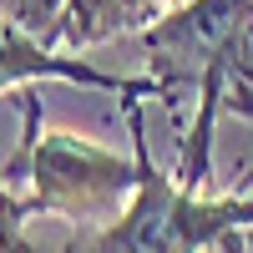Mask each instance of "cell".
Listing matches in <instances>:
<instances>
[{
	"mask_svg": "<svg viewBox=\"0 0 253 253\" xmlns=\"http://www.w3.org/2000/svg\"><path fill=\"white\" fill-rule=\"evenodd\" d=\"M147 76L162 81L167 107L198 86V122L182 137L177 182L198 187L213 172V122L218 112L253 117V0H182L142 31Z\"/></svg>",
	"mask_w": 253,
	"mask_h": 253,
	"instance_id": "cell-1",
	"label": "cell"
},
{
	"mask_svg": "<svg viewBox=\"0 0 253 253\" xmlns=\"http://www.w3.org/2000/svg\"><path fill=\"white\" fill-rule=\"evenodd\" d=\"M126 132L137 152V198L107 228H81L61 253H208V248L238 253V233L253 228V198L248 193L208 198L198 187H182L177 172H162L147 147L142 96H126Z\"/></svg>",
	"mask_w": 253,
	"mask_h": 253,
	"instance_id": "cell-2",
	"label": "cell"
},
{
	"mask_svg": "<svg viewBox=\"0 0 253 253\" xmlns=\"http://www.w3.org/2000/svg\"><path fill=\"white\" fill-rule=\"evenodd\" d=\"M31 213L71 218L81 228H107L137 198V152L122 157L112 147L76 132H41L31 152Z\"/></svg>",
	"mask_w": 253,
	"mask_h": 253,
	"instance_id": "cell-3",
	"label": "cell"
},
{
	"mask_svg": "<svg viewBox=\"0 0 253 253\" xmlns=\"http://www.w3.org/2000/svg\"><path fill=\"white\" fill-rule=\"evenodd\" d=\"M76 81V86H91V91H117V96H162V81L157 76H137V81H122V76H107L96 71L91 61H81V51H56L46 46L41 36L20 31L15 20L0 15V91L20 86V81Z\"/></svg>",
	"mask_w": 253,
	"mask_h": 253,
	"instance_id": "cell-4",
	"label": "cell"
},
{
	"mask_svg": "<svg viewBox=\"0 0 253 253\" xmlns=\"http://www.w3.org/2000/svg\"><path fill=\"white\" fill-rule=\"evenodd\" d=\"M26 218H31V198H20L15 187L0 177V253H41L26 238Z\"/></svg>",
	"mask_w": 253,
	"mask_h": 253,
	"instance_id": "cell-5",
	"label": "cell"
},
{
	"mask_svg": "<svg viewBox=\"0 0 253 253\" xmlns=\"http://www.w3.org/2000/svg\"><path fill=\"white\" fill-rule=\"evenodd\" d=\"M61 10H66V0H0V15L15 20L20 31H31L46 41V31L61 20Z\"/></svg>",
	"mask_w": 253,
	"mask_h": 253,
	"instance_id": "cell-6",
	"label": "cell"
},
{
	"mask_svg": "<svg viewBox=\"0 0 253 253\" xmlns=\"http://www.w3.org/2000/svg\"><path fill=\"white\" fill-rule=\"evenodd\" d=\"M208 253H228V248H208Z\"/></svg>",
	"mask_w": 253,
	"mask_h": 253,
	"instance_id": "cell-7",
	"label": "cell"
}]
</instances>
